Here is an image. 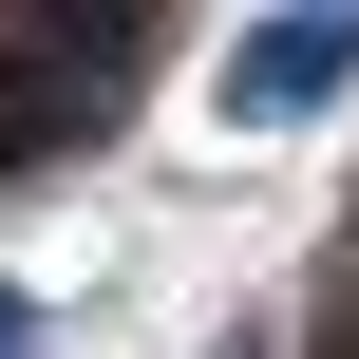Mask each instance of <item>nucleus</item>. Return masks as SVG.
I'll list each match as a JSON object with an SVG mask.
<instances>
[{
	"mask_svg": "<svg viewBox=\"0 0 359 359\" xmlns=\"http://www.w3.org/2000/svg\"><path fill=\"white\" fill-rule=\"evenodd\" d=\"M341 76H359V0H284V19L227 38V114H246V133H303Z\"/></svg>",
	"mask_w": 359,
	"mask_h": 359,
	"instance_id": "obj_1",
	"label": "nucleus"
},
{
	"mask_svg": "<svg viewBox=\"0 0 359 359\" xmlns=\"http://www.w3.org/2000/svg\"><path fill=\"white\" fill-rule=\"evenodd\" d=\"M19 38L76 57V76H133V57H151V0H19Z\"/></svg>",
	"mask_w": 359,
	"mask_h": 359,
	"instance_id": "obj_2",
	"label": "nucleus"
},
{
	"mask_svg": "<svg viewBox=\"0 0 359 359\" xmlns=\"http://www.w3.org/2000/svg\"><path fill=\"white\" fill-rule=\"evenodd\" d=\"M0 359H38V303H19V284H0Z\"/></svg>",
	"mask_w": 359,
	"mask_h": 359,
	"instance_id": "obj_3",
	"label": "nucleus"
}]
</instances>
